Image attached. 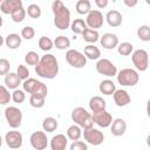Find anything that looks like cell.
Segmentation results:
<instances>
[{
	"instance_id": "1",
	"label": "cell",
	"mask_w": 150,
	"mask_h": 150,
	"mask_svg": "<svg viewBox=\"0 0 150 150\" xmlns=\"http://www.w3.org/2000/svg\"><path fill=\"white\" fill-rule=\"evenodd\" d=\"M35 73L45 79H54L59 73V63L53 54H46L40 57L39 63L35 66Z\"/></svg>"
},
{
	"instance_id": "2",
	"label": "cell",
	"mask_w": 150,
	"mask_h": 150,
	"mask_svg": "<svg viewBox=\"0 0 150 150\" xmlns=\"http://www.w3.org/2000/svg\"><path fill=\"white\" fill-rule=\"evenodd\" d=\"M52 11L54 13V25L59 29H67L70 25V12L61 0H55L52 4Z\"/></svg>"
},
{
	"instance_id": "3",
	"label": "cell",
	"mask_w": 150,
	"mask_h": 150,
	"mask_svg": "<svg viewBox=\"0 0 150 150\" xmlns=\"http://www.w3.org/2000/svg\"><path fill=\"white\" fill-rule=\"evenodd\" d=\"M71 120H73V122H75V124H77L79 127H81L83 129L93 127L91 115L84 108H82V107H77V108L73 109V111H71Z\"/></svg>"
},
{
	"instance_id": "4",
	"label": "cell",
	"mask_w": 150,
	"mask_h": 150,
	"mask_svg": "<svg viewBox=\"0 0 150 150\" xmlns=\"http://www.w3.org/2000/svg\"><path fill=\"white\" fill-rule=\"evenodd\" d=\"M139 76L136 70L131 68H124L117 74V81L122 86H135L137 84Z\"/></svg>"
},
{
	"instance_id": "5",
	"label": "cell",
	"mask_w": 150,
	"mask_h": 150,
	"mask_svg": "<svg viewBox=\"0 0 150 150\" xmlns=\"http://www.w3.org/2000/svg\"><path fill=\"white\" fill-rule=\"evenodd\" d=\"M22 86H23V90L30 95L32 94H40V95L47 96L48 89H47L46 84L38 81L36 79H27V80H25Z\"/></svg>"
},
{
	"instance_id": "6",
	"label": "cell",
	"mask_w": 150,
	"mask_h": 150,
	"mask_svg": "<svg viewBox=\"0 0 150 150\" xmlns=\"http://www.w3.org/2000/svg\"><path fill=\"white\" fill-rule=\"evenodd\" d=\"M5 117L7 120V123L11 128L15 129L21 125L22 121V112L16 107H7L5 110Z\"/></svg>"
},
{
	"instance_id": "7",
	"label": "cell",
	"mask_w": 150,
	"mask_h": 150,
	"mask_svg": "<svg viewBox=\"0 0 150 150\" xmlns=\"http://www.w3.org/2000/svg\"><path fill=\"white\" fill-rule=\"evenodd\" d=\"M66 60L74 68H82L87 63V57L84 56V54L75 49H69L66 53Z\"/></svg>"
},
{
	"instance_id": "8",
	"label": "cell",
	"mask_w": 150,
	"mask_h": 150,
	"mask_svg": "<svg viewBox=\"0 0 150 150\" xmlns=\"http://www.w3.org/2000/svg\"><path fill=\"white\" fill-rule=\"evenodd\" d=\"M132 63L134 66L141 70V71H144L148 69V66H149V56H148V53L146 50L144 49H137L132 53Z\"/></svg>"
},
{
	"instance_id": "9",
	"label": "cell",
	"mask_w": 150,
	"mask_h": 150,
	"mask_svg": "<svg viewBox=\"0 0 150 150\" xmlns=\"http://www.w3.org/2000/svg\"><path fill=\"white\" fill-rule=\"evenodd\" d=\"M83 137H84V139H86L88 143H90V144H93V145H100V144H102L103 141H104V135H103V132L100 131L98 129L93 128V127L84 129V131H83Z\"/></svg>"
},
{
	"instance_id": "10",
	"label": "cell",
	"mask_w": 150,
	"mask_h": 150,
	"mask_svg": "<svg viewBox=\"0 0 150 150\" xmlns=\"http://www.w3.org/2000/svg\"><path fill=\"white\" fill-rule=\"evenodd\" d=\"M96 70L97 73L105 75V76H115L117 74L116 66L108 59H101L96 63Z\"/></svg>"
},
{
	"instance_id": "11",
	"label": "cell",
	"mask_w": 150,
	"mask_h": 150,
	"mask_svg": "<svg viewBox=\"0 0 150 150\" xmlns=\"http://www.w3.org/2000/svg\"><path fill=\"white\" fill-rule=\"evenodd\" d=\"M30 144L35 150H45L48 144L47 136L43 131H34L30 135Z\"/></svg>"
},
{
	"instance_id": "12",
	"label": "cell",
	"mask_w": 150,
	"mask_h": 150,
	"mask_svg": "<svg viewBox=\"0 0 150 150\" xmlns=\"http://www.w3.org/2000/svg\"><path fill=\"white\" fill-rule=\"evenodd\" d=\"M86 25L90 29H95L96 30V28H100L103 25V15H102V13L100 11H97V9H91L87 15Z\"/></svg>"
},
{
	"instance_id": "13",
	"label": "cell",
	"mask_w": 150,
	"mask_h": 150,
	"mask_svg": "<svg viewBox=\"0 0 150 150\" xmlns=\"http://www.w3.org/2000/svg\"><path fill=\"white\" fill-rule=\"evenodd\" d=\"M91 120H93V123H96L98 127L107 128V127H109V125L111 124V122H112V116H111L108 111L102 110V111L93 112Z\"/></svg>"
},
{
	"instance_id": "14",
	"label": "cell",
	"mask_w": 150,
	"mask_h": 150,
	"mask_svg": "<svg viewBox=\"0 0 150 150\" xmlns=\"http://www.w3.org/2000/svg\"><path fill=\"white\" fill-rule=\"evenodd\" d=\"M5 141H6V144L11 149H19L22 145V135L19 131L12 130V131H8L6 134Z\"/></svg>"
},
{
	"instance_id": "15",
	"label": "cell",
	"mask_w": 150,
	"mask_h": 150,
	"mask_svg": "<svg viewBox=\"0 0 150 150\" xmlns=\"http://www.w3.org/2000/svg\"><path fill=\"white\" fill-rule=\"evenodd\" d=\"M114 95V101L116 103L117 107H125L127 104L130 103L131 98L128 94L127 90L124 89H118V90H115V93L112 94Z\"/></svg>"
},
{
	"instance_id": "16",
	"label": "cell",
	"mask_w": 150,
	"mask_h": 150,
	"mask_svg": "<svg viewBox=\"0 0 150 150\" xmlns=\"http://www.w3.org/2000/svg\"><path fill=\"white\" fill-rule=\"evenodd\" d=\"M22 7V1L21 0H4L0 4V9L5 14H11L15 9Z\"/></svg>"
},
{
	"instance_id": "17",
	"label": "cell",
	"mask_w": 150,
	"mask_h": 150,
	"mask_svg": "<svg viewBox=\"0 0 150 150\" xmlns=\"http://www.w3.org/2000/svg\"><path fill=\"white\" fill-rule=\"evenodd\" d=\"M118 45V38L116 34L105 33L101 38V46L105 49H112Z\"/></svg>"
},
{
	"instance_id": "18",
	"label": "cell",
	"mask_w": 150,
	"mask_h": 150,
	"mask_svg": "<svg viewBox=\"0 0 150 150\" xmlns=\"http://www.w3.org/2000/svg\"><path fill=\"white\" fill-rule=\"evenodd\" d=\"M127 130V123L123 118H116L111 122V134L114 136H122Z\"/></svg>"
},
{
	"instance_id": "19",
	"label": "cell",
	"mask_w": 150,
	"mask_h": 150,
	"mask_svg": "<svg viewBox=\"0 0 150 150\" xmlns=\"http://www.w3.org/2000/svg\"><path fill=\"white\" fill-rule=\"evenodd\" d=\"M67 137L62 134H57L50 139V148L52 150H66L67 146Z\"/></svg>"
},
{
	"instance_id": "20",
	"label": "cell",
	"mask_w": 150,
	"mask_h": 150,
	"mask_svg": "<svg viewBox=\"0 0 150 150\" xmlns=\"http://www.w3.org/2000/svg\"><path fill=\"white\" fill-rule=\"evenodd\" d=\"M105 107H107V103L101 96H93L89 101V108L93 112L105 110Z\"/></svg>"
},
{
	"instance_id": "21",
	"label": "cell",
	"mask_w": 150,
	"mask_h": 150,
	"mask_svg": "<svg viewBox=\"0 0 150 150\" xmlns=\"http://www.w3.org/2000/svg\"><path fill=\"white\" fill-rule=\"evenodd\" d=\"M105 19H107V22L111 27H118L122 23V14L116 9L109 11L105 15Z\"/></svg>"
},
{
	"instance_id": "22",
	"label": "cell",
	"mask_w": 150,
	"mask_h": 150,
	"mask_svg": "<svg viewBox=\"0 0 150 150\" xmlns=\"http://www.w3.org/2000/svg\"><path fill=\"white\" fill-rule=\"evenodd\" d=\"M20 79L16 75V73H8L5 76V84L7 86V88L9 89H16L20 84Z\"/></svg>"
},
{
	"instance_id": "23",
	"label": "cell",
	"mask_w": 150,
	"mask_h": 150,
	"mask_svg": "<svg viewBox=\"0 0 150 150\" xmlns=\"http://www.w3.org/2000/svg\"><path fill=\"white\" fill-rule=\"evenodd\" d=\"M100 91L104 95H111L115 93L116 90V86L115 83L111 81V80H103L101 83H100V87H98Z\"/></svg>"
},
{
	"instance_id": "24",
	"label": "cell",
	"mask_w": 150,
	"mask_h": 150,
	"mask_svg": "<svg viewBox=\"0 0 150 150\" xmlns=\"http://www.w3.org/2000/svg\"><path fill=\"white\" fill-rule=\"evenodd\" d=\"M5 42H6V45H7L8 48L15 49V48H18V47L21 45V38H20L18 34L12 33V34H8V35H7Z\"/></svg>"
},
{
	"instance_id": "25",
	"label": "cell",
	"mask_w": 150,
	"mask_h": 150,
	"mask_svg": "<svg viewBox=\"0 0 150 150\" xmlns=\"http://www.w3.org/2000/svg\"><path fill=\"white\" fill-rule=\"evenodd\" d=\"M84 55H86V57H88L90 60H97L101 56V52L96 46L88 45L84 47Z\"/></svg>"
},
{
	"instance_id": "26",
	"label": "cell",
	"mask_w": 150,
	"mask_h": 150,
	"mask_svg": "<svg viewBox=\"0 0 150 150\" xmlns=\"http://www.w3.org/2000/svg\"><path fill=\"white\" fill-rule=\"evenodd\" d=\"M76 12L79 14H87L91 11V4L89 0H79L75 5Z\"/></svg>"
},
{
	"instance_id": "27",
	"label": "cell",
	"mask_w": 150,
	"mask_h": 150,
	"mask_svg": "<svg viewBox=\"0 0 150 150\" xmlns=\"http://www.w3.org/2000/svg\"><path fill=\"white\" fill-rule=\"evenodd\" d=\"M42 128L47 132H53L57 129V121L54 117H46L42 122Z\"/></svg>"
},
{
	"instance_id": "28",
	"label": "cell",
	"mask_w": 150,
	"mask_h": 150,
	"mask_svg": "<svg viewBox=\"0 0 150 150\" xmlns=\"http://www.w3.org/2000/svg\"><path fill=\"white\" fill-rule=\"evenodd\" d=\"M46 96L40 95V94H32L29 97V103L34 108H42L45 105Z\"/></svg>"
},
{
	"instance_id": "29",
	"label": "cell",
	"mask_w": 150,
	"mask_h": 150,
	"mask_svg": "<svg viewBox=\"0 0 150 150\" xmlns=\"http://www.w3.org/2000/svg\"><path fill=\"white\" fill-rule=\"evenodd\" d=\"M83 35V40L87 42H96L98 40V32L95 29H90V28H86L82 33Z\"/></svg>"
},
{
	"instance_id": "30",
	"label": "cell",
	"mask_w": 150,
	"mask_h": 150,
	"mask_svg": "<svg viewBox=\"0 0 150 150\" xmlns=\"http://www.w3.org/2000/svg\"><path fill=\"white\" fill-rule=\"evenodd\" d=\"M67 136L71 141H77L81 137V128L79 125H76V124L70 125L67 129Z\"/></svg>"
},
{
	"instance_id": "31",
	"label": "cell",
	"mask_w": 150,
	"mask_h": 150,
	"mask_svg": "<svg viewBox=\"0 0 150 150\" xmlns=\"http://www.w3.org/2000/svg\"><path fill=\"white\" fill-rule=\"evenodd\" d=\"M86 28H87V25H86L84 20H82V19H75L71 22V30L75 34H82Z\"/></svg>"
},
{
	"instance_id": "32",
	"label": "cell",
	"mask_w": 150,
	"mask_h": 150,
	"mask_svg": "<svg viewBox=\"0 0 150 150\" xmlns=\"http://www.w3.org/2000/svg\"><path fill=\"white\" fill-rule=\"evenodd\" d=\"M53 43L55 45V47H56L57 49H66V48H68V47L70 46V41H69V39H68L67 36H64V35H60V36H57V38L54 40Z\"/></svg>"
},
{
	"instance_id": "33",
	"label": "cell",
	"mask_w": 150,
	"mask_h": 150,
	"mask_svg": "<svg viewBox=\"0 0 150 150\" xmlns=\"http://www.w3.org/2000/svg\"><path fill=\"white\" fill-rule=\"evenodd\" d=\"M137 35L142 41H149L150 40V27L146 25L139 26L137 29Z\"/></svg>"
},
{
	"instance_id": "34",
	"label": "cell",
	"mask_w": 150,
	"mask_h": 150,
	"mask_svg": "<svg viewBox=\"0 0 150 150\" xmlns=\"http://www.w3.org/2000/svg\"><path fill=\"white\" fill-rule=\"evenodd\" d=\"M25 61H26V63L29 64V66H36V64L39 63V61H40V56H39L38 53L30 50V52H28V53L26 54Z\"/></svg>"
},
{
	"instance_id": "35",
	"label": "cell",
	"mask_w": 150,
	"mask_h": 150,
	"mask_svg": "<svg viewBox=\"0 0 150 150\" xmlns=\"http://www.w3.org/2000/svg\"><path fill=\"white\" fill-rule=\"evenodd\" d=\"M53 45H54L53 41L48 36H41L39 39V47H40V49H42L45 52L50 50L53 48Z\"/></svg>"
},
{
	"instance_id": "36",
	"label": "cell",
	"mask_w": 150,
	"mask_h": 150,
	"mask_svg": "<svg viewBox=\"0 0 150 150\" xmlns=\"http://www.w3.org/2000/svg\"><path fill=\"white\" fill-rule=\"evenodd\" d=\"M27 13H28V15H29L30 18L36 19V18H39V16L41 15V8H40V6L36 5V4H30V5H28V7H27Z\"/></svg>"
},
{
	"instance_id": "37",
	"label": "cell",
	"mask_w": 150,
	"mask_h": 150,
	"mask_svg": "<svg viewBox=\"0 0 150 150\" xmlns=\"http://www.w3.org/2000/svg\"><path fill=\"white\" fill-rule=\"evenodd\" d=\"M132 49H134V47H132V45H131L130 42H122V43L118 45V47H117L118 53H120L121 55H124V56L130 55L131 52H132Z\"/></svg>"
},
{
	"instance_id": "38",
	"label": "cell",
	"mask_w": 150,
	"mask_h": 150,
	"mask_svg": "<svg viewBox=\"0 0 150 150\" xmlns=\"http://www.w3.org/2000/svg\"><path fill=\"white\" fill-rule=\"evenodd\" d=\"M25 15H26V11L23 7H20V8L15 9L14 12L11 13V16H12L14 22H21L25 19Z\"/></svg>"
},
{
	"instance_id": "39",
	"label": "cell",
	"mask_w": 150,
	"mask_h": 150,
	"mask_svg": "<svg viewBox=\"0 0 150 150\" xmlns=\"http://www.w3.org/2000/svg\"><path fill=\"white\" fill-rule=\"evenodd\" d=\"M11 100V95L9 91L7 90V88L5 86L0 84V104H7Z\"/></svg>"
},
{
	"instance_id": "40",
	"label": "cell",
	"mask_w": 150,
	"mask_h": 150,
	"mask_svg": "<svg viewBox=\"0 0 150 150\" xmlns=\"http://www.w3.org/2000/svg\"><path fill=\"white\" fill-rule=\"evenodd\" d=\"M34 35H35V30H34V28L30 27V26H25V27L21 29V36H22L23 39H26V40L33 39Z\"/></svg>"
},
{
	"instance_id": "41",
	"label": "cell",
	"mask_w": 150,
	"mask_h": 150,
	"mask_svg": "<svg viewBox=\"0 0 150 150\" xmlns=\"http://www.w3.org/2000/svg\"><path fill=\"white\" fill-rule=\"evenodd\" d=\"M26 96H25V93L23 90H20V89H15L12 94V100L15 102V103H22L25 101Z\"/></svg>"
},
{
	"instance_id": "42",
	"label": "cell",
	"mask_w": 150,
	"mask_h": 150,
	"mask_svg": "<svg viewBox=\"0 0 150 150\" xmlns=\"http://www.w3.org/2000/svg\"><path fill=\"white\" fill-rule=\"evenodd\" d=\"M16 75L19 76L20 80H27L28 79V75H29V70H28V68L26 66L19 64L18 70H16Z\"/></svg>"
},
{
	"instance_id": "43",
	"label": "cell",
	"mask_w": 150,
	"mask_h": 150,
	"mask_svg": "<svg viewBox=\"0 0 150 150\" xmlns=\"http://www.w3.org/2000/svg\"><path fill=\"white\" fill-rule=\"evenodd\" d=\"M9 62L7 59H0V75H6L8 74L9 70Z\"/></svg>"
},
{
	"instance_id": "44",
	"label": "cell",
	"mask_w": 150,
	"mask_h": 150,
	"mask_svg": "<svg viewBox=\"0 0 150 150\" xmlns=\"http://www.w3.org/2000/svg\"><path fill=\"white\" fill-rule=\"evenodd\" d=\"M70 150H88V146L81 141H74L70 145Z\"/></svg>"
},
{
	"instance_id": "45",
	"label": "cell",
	"mask_w": 150,
	"mask_h": 150,
	"mask_svg": "<svg viewBox=\"0 0 150 150\" xmlns=\"http://www.w3.org/2000/svg\"><path fill=\"white\" fill-rule=\"evenodd\" d=\"M95 4L97 5V7L103 8V7H105V6L108 5V0H96Z\"/></svg>"
},
{
	"instance_id": "46",
	"label": "cell",
	"mask_w": 150,
	"mask_h": 150,
	"mask_svg": "<svg viewBox=\"0 0 150 150\" xmlns=\"http://www.w3.org/2000/svg\"><path fill=\"white\" fill-rule=\"evenodd\" d=\"M123 2H124V5H127L129 7H132V6H135L137 4V0H124Z\"/></svg>"
},
{
	"instance_id": "47",
	"label": "cell",
	"mask_w": 150,
	"mask_h": 150,
	"mask_svg": "<svg viewBox=\"0 0 150 150\" xmlns=\"http://www.w3.org/2000/svg\"><path fill=\"white\" fill-rule=\"evenodd\" d=\"M2 43H4V38H2L1 35H0V47L2 46Z\"/></svg>"
},
{
	"instance_id": "48",
	"label": "cell",
	"mask_w": 150,
	"mask_h": 150,
	"mask_svg": "<svg viewBox=\"0 0 150 150\" xmlns=\"http://www.w3.org/2000/svg\"><path fill=\"white\" fill-rule=\"evenodd\" d=\"M2 26V18H1V15H0V27Z\"/></svg>"
},
{
	"instance_id": "49",
	"label": "cell",
	"mask_w": 150,
	"mask_h": 150,
	"mask_svg": "<svg viewBox=\"0 0 150 150\" xmlns=\"http://www.w3.org/2000/svg\"><path fill=\"white\" fill-rule=\"evenodd\" d=\"M2 145V138H1V136H0V146Z\"/></svg>"
}]
</instances>
